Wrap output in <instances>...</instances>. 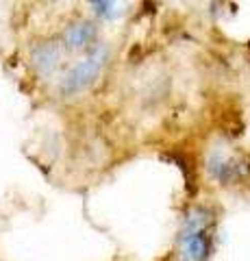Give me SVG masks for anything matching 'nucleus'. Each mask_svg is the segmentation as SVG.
<instances>
[{
    "label": "nucleus",
    "instance_id": "obj_1",
    "mask_svg": "<svg viewBox=\"0 0 250 261\" xmlns=\"http://www.w3.org/2000/svg\"><path fill=\"white\" fill-rule=\"evenodd\" d=\"M209 224H211V214L207 209H191L185 218L181 231V257L185 261H205L209 250H211V238H209Z\"/></svg>",
    "mask_w": 250,
    "mask_h": 261
},
{
    "label": "nucleus",
    "instance_id": "obj_2",
    "mask_svg": "<svg viewBox=\"0 0 250 261\" xmlns=\"http://www.w3.org/2000/svg\"><path fill=\"white\" fill-rule=\"evenodd\" d=\"M107 57H109L107 46H104V44L96 46L83 61H78L74 68H72L66 74V79H63V83H61V94L72 96V94L80 92V89H85L96 76H98V72L102 70V65L107 63Z\"/></svg>",
    "mask_w": 250,
    "mask_h": 261
},
{
    "label": "nucleus",
    "instance_id": "obj_3",
    "mask_svg": "<svg viewBox=\"0 0 250 261\" xmlns=\"http://www.w3.org/2000/svg\"><path fill=\"white\" fill-rule=\"evenodd\" d=\"M59 46L57 44H52V42H48V44H37L33 50H31V61H33L35 65V70L39 72V74H52L54 70H57V65H59Z\"/></svg>",
    "mask_w": 250,
    "mask_h": 261
},
{
    "label": "nucleus",
    "instance_id": "obj_4",
    "mask_svg": "<svg viewBox=\"0 0 250 261\" xmlns=\"http://www.w3.org/2000/svg\"><path fill=\"white\" fill-rule=\"evenodd\" d=\"M209 172H211L217 181L222 183H233L235 178H239L244 174V166L235 159H224L220 154H211L209 157Z\"/></svg>",
    "mask_w": 250,
    "mask_h": 261
},
{
    "label": "nucleus",
    "instance_id": "obj_5",
    "mask_svg": "<svg viewBox=\"0 0 250 261\" xmlns=\"http://www.w3.org/2000/svg\"><path fill=\"white\" fill-rule=\"evenodd\" d=\"M94 24L90 22H76V24H72V27L66 29V33H63V39H66V46L68 48H83L85 44H90L92 42V37H94Z\"/></svg>",
    "mask_w": 250,
    "mask_h": 261
},
{
    "label": "nucleus",
    "instance_id": "obj_6",
    "mask_svg": "<svg viewBox=\"0 0 250 261\" xmlns=\"http://www.w3.org/2000/svg\"><path fill=\"white\" fill-rule=\"evenodd\" d=\"M92 7L96 9V13L102 15V18H116V15L120 13V7L116 3H92Z\"/></svg>",
    "mask_w": 250,
    "mask_h": 261
}]
</instances>
